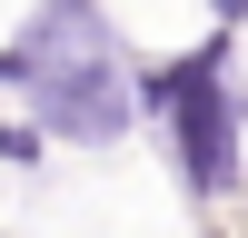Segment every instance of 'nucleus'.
Returning a JSON list of instances; mask_svg holds the SVG:
<instances>
[{
    "label": "nucleus",
    "mask_w": 248,
    "mask_h": 238,
    "mask_svg": "<svg viewBox=\"0 0 248 238\" xmlns=\"http://www.w3.org/2000/svg\"><path fill=\"white\" fill-rule=\"evenodd\" d=\"M10 99H20V50L0 40V109H10Z\"/></svg>",
    "instance_id": "obj_5"
},
{
    "label": "nucleus",
    "mask_w": 248,
    "mask_h": 238,
    "mask_svg": "<svg viewBox=\"0 0 248 238\" xmlns=\"http://www.w3.org/2000/svg\"><path fill=\"white\" fill-rule=\"evenodd\" d=\"M129 60H139V50L40 60V70H20V109L40 119V139H50V149H119V139H139Z\"/></svg>",
    "instance_id": "obj_2"
},
{
    "label": "nucleus",
    "mask_w": 248,
    "mask_h": 238,
    "mask_svg": "<svg viewBox=\"0 0 248 238\" xmlns=\"http://www.w3.org/2000/svg\"><path fill=\"white\" fill-rule=\"evenodd\" d=\"M209 10V30H248V0H199Z\"/></svg>",
    "instance_id": "obj_4"
},
{
    "label": "nucleus",
    "mask_w": 248,
    "mask_h": 238,
    "mask_svg": "<svg viewBox=\"0 0 248 238\" xmlns=\"http://www.w3.org/2000/svg\"><path fill=\"white\" fill-rule=\"evenodd\" d=\"M129 99L189 208H229L248 189V30H199L189 50L129 60Z\"/></svg>",
    "instance_id": "obj_1"
},
{
    "label": "nucleus",
    "mask_w": 248,
    "mask_h": 238,
    "mask_svg": "<svg viewBox=\"0 0 248 238\" xmlns=\"http://www.w3.org/2000/svg\"><path fill=\"white\" fill-rule=\"evenodd\" d=\"M0 169H20V178H30V169H50V139H40V119L20 109V99L0 109Z\"/></svg>",
    "instance_id": "obj_3"
},
{
    "label": "nucleus",
    "mask_w": 248,
    "mask_h": 238,
    "mask_svg": "<svg viewBox=\"0 0 248 238\" xmlns=\"http://www.w3.org/2000/svg\"><path fill=\"white\" fill-rule=\"evenodd\" d=\"M199 238H229V228H218V218H199Z\"/></svg>",
    "instance_id": "obj_6"
}]
</instances>
